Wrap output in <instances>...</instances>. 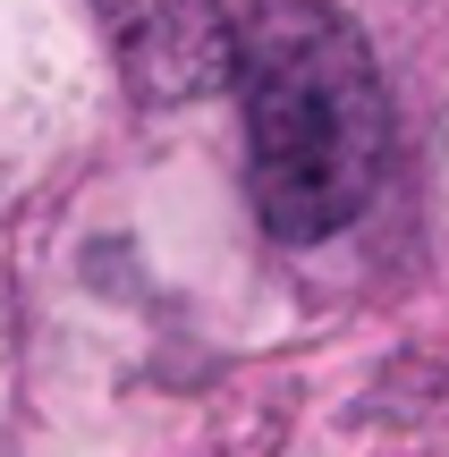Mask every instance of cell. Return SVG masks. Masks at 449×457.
Returning <instances> with one entry per match:
<instances>
[{
	"instance_id": "1",
	"label": "cell",
	"mask_w": 449,
	"mask_h": 457,
	"mask_svg": "<svg viewBox=\"0 0 449 457\" xmlns=\"http://www.w3.org/2000/svg\"><path fill=\"white\" fill-rule=\"evenodd\" d=\"M254 212L280 245H322L373 204L390 162V102L373 51L331 0H246L237 17Z\"/></svg>"
},
{
	"instance_id": "2",
	"label": "cell",
	"mask_w": 449,
	"mask_h": 457,
	"mask_svg": "<svg viewBox=\"0 0 449 457\" xmlns=\"http://www.w3.org/2000/svg\"><path fill=\"white\" fill-rule=\"evenodd\" d=\"M94 17L145 111H187L237 77V26L220 0H94Z\"/></svg>"
},
{
	"instance_id": "3",
	"label": "cell",
	"mask_w": 449,
	"mask_h": 457,
	"mask_svg": "<svg viewBox=\"0 0 449 457\" xmlns=\"http://www.w3.org/2000/svg\"><path fill=\"white\" fill-rule=\"evenodd\" d=\"M0 457H9V449H0Z\"/></svg>"
}]
</instances>
